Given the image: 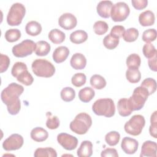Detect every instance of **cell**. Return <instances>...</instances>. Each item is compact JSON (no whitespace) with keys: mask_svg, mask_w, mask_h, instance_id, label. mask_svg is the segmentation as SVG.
Segmentation results:
<instances>
[{"mask_svg":"<svg viewBox=\"0 0 157 157\" xmlns=\"http://www.w3.org/2000/svg\"><path fill=\"white\" fill-rule=\"evenodd\" d=\"M25 31L29 36H36L42 31L41 25L36 21H30L26 25Z\"/></svg>","mask_w":157,"mask_h":157,"instance_id":"cell-23","label":"cell"},{"mask_svg":"<svg viewBox=\"0 0 157 157\" xmlns=\"http://www.w3.org/2000/svg\"><path fill=\"white\" fill-rule=\"evenodd\" d=\"M118 112L121 117H128L131 114L133 108L129 99L121 98L118 100L117 103Z\"/></svg>","mask_w":157,"mask_h":157,"instance_id":"cell-14","label":"cell"},{"mask_svg":"<svg viewBox=\"0 0 157 157\" xmlns=\"http://www.w3.org/2000/svg\"><path fill=\"white\" fill-rule=\"evenodd\" d=\"M129 13L130 9L126 2H118L112 7L110 17L113 21H123L128 18Z\"/></svg>","mask_w":157,"mask_h":157,"instance_id":"cell-9","label":"cell"},{"mask_svg":"<svg viewBox=\"0 0 157 157\" xmlns=\"http://www.w3.org/2000/svg\"><path fill=\"white\" fill-rule=\"evenodd\" d=\"M30 136L33 140L40 142L45 141L48 138V133L41 127H36L31 130Z\"/></svg>","mask_w":157,"mask_h":157,"instance_id":"cell-21","label":"cell"},{"mask_svg":"<svg viewBox=\"0 0 157 157\" xmlns=\"http://www.w3.org/2000/svg\"><path fill=\"white\" fill-rule=\"evenodd\" d=\"M36 43L32 40L26 39L21 43L14 45L12 52L13 55L17 58H24L30 55L34 51Z\"/></svg>","mask_w":157,"mask_h":157,"instance_id":"cell-8","label":"cell"},{"mask_svg":"<svg viewBox=\"0 0 157 157\" xmlns=\"http://www.w3.org/2000/svg\"><path fill=\"white\" fill-rule=\"evenodd\" d=\"M142 52L144 56L148 59L153 57L155 55L157 54L156 49L151 43H146L143 47Z\"/></svg>","mask_w":157,"mask_h":157,"instance_id":"cell-42","label":"cell"},{"mask_svg":"<svg viewBox=\"0 0 157 157\" xmlns=\"http://www.w3.org/2000/svg\"><path fill=\"white\" fill-rule=\"evenodd\" d=\"M17 80L26 86H29L33 83L34 78L28 70H25L17 77Z\"/></svg>","mask_w":157,"mask_h":157,"instance_id":"cell-30","label":"cell"},{"mask_svg":"<svg viewBox=\"0 0 157 157\" xmlns=\"http://www.w3.org/2000/svg\"><path fill=\"white\" fill-rule=\"evenodd\" d=\"M58 24L62 28L66 30H71L77 26V20L72 13H64L59 17Z\"/></svg>","mask_w":157,"mask_h":157,"instance_id":"cell-12","label":"cell"},{"mask_svg":"<svg viewBox=\"0 0 157 157\" xmlns=\"http://www.w3.org/2000/svg\"><path fill=\"white\" fill-rule=\"evenodd\" d=\"M148 96L149 93L144 87L140 86L136 88L132 96L129 98L132 104L133 111L140 110L144 106Z\"/></svg>","mask_w":157,"mask_h":157,"instance_id":"cell-7","label":"cell"},{"mask_svg":"<svg viewBox=\"0 0 157 157\" xmlns=\"http://www.w3.org/2000/svg\"><path fill=\"white\" fill-rule=\"evenodd\" d=\"M156 150L157 145L155 142L151 140H146L142 144L140 156L156 157Z\"/></svg>","mask_w":157,"mask_h":157,"instance_id":"cell-15","label":"cell"},{"mask_svg":"<svg viewBox=\"0 0 157 157\" xmlns=\"http://www.w3.org/2000/svg\"><path fill=\"white\" fill-rule=\"evenodd\" d=\"M91 85L97 90H102L106 86L105 79L99 74H94L91 76L90 80Z\"/></svg>","mask_w":157,"mask_h":157,"instance_id":"cell-28","label":"cell"},{"mask_svg":"<svg viewBox=\"0 0 157 157\" xmlns=\"http://www.w3.org/2000/svg\"><path fill=\"white\" fill-rule=\"evenodd\" d=\"M119 40V39L115 38L109 34L104 37L103 39V44L107 49L113 50L118 46Z\"/></svg>","mask_w":157,"mask_h":157,"instance_id":"cell-36","label":"cell"},{"mask_svg":"<svg viewBox=\"0 0 157 157\" xmlns=\"http://www.w3.org/2000/svg\"><path fill=\"white\" fill-rule=\"evenodd\" d=\"M28 70L26 64L23 62H16L11 70V74L13 77L17 78V77L23 71Z\"/></svg>","mask_w":157,"mask_h":157,"instance_id":"cell-44","label":"cell"},{"mask_svg":"<svg viewBox=\"0 0 157 157\" xmlns=\"http://www.w3.org/2000/svg\"><path fill=\"white\" fill-rule=\"evenodd\" d=\"M93 112L99 116L112 117L115 113V106L111 98H101L96 100L92 105Z\"/></svg>","mask_w":157,"mask_h":157,"instance_id":"cell-3","label":"cell"},{"mask_svg":"<svg viewBox=\"0 0 157 157\" xmlns=\"http://www.w3.org/2000/svg\"><path fill=\"white\" fill-rule=\"evenodd\" d=\"M126 63L128 68H139L140 66L141 59L139 55L132 53L127 57Z\"/></svg>","mask_w":157,"mask_h":157,"instance_id":"cell-31","label":"cell"},{"mask_svg":"<svg viewBox=\"0 0 157 157\" xmlns=\"http://www.w3.org/2000/svg\"><path fill=\"white\" fill-rule=\"evenodd\" d=\"M26 9L23 4L16 2L12 5L7 15V22L10 26H18L25 15Z\"/></svg>","mask_w":157,"mask_h":157,"instance_id":"cell-5","label":"cell"},{"mask_svg":"<svg viewBox=\"0 0 157 157\" xmlns=\"http://www.w3.org/2000/svg\"><path fill=\"white\" fill-rule=\"evenodd\" d=\"M70 64L72 68L76 70H81L85 67L86 65V59L85 56L80 53H74L70 60Z\"/></svg>","mask_w":157,"mask_h":157,"instance_id":"cell-17","label":"cell"},{"mask_svg":"<svg viewBox=\"0 0 157 157\" xmlns=\"http://www.w3.org/2000/svg\"><path fill=\"white\" fill-rule=\"evenodd\" d=\"M5 39L9 42L17 41L21 37V32L18 29H10L6 31L4 35Z\"/></svg>","mask_w":157,"mask_h":157,"instance_id":"cell-35","label":"cell"},{"mask_svg":"<svg viewBox=\"0 0 157 157\" xmlns=\"http://www.w3.org/2000/svg\"><path fill=\"white\" fill-rule=\"evenodd\" d=\"M112 6L113 3L110 1H100L96 7L97 13L100 17L104 18H108L110 16V11Z\"/></svg>","mask_w":157,"mask_h":157,"instance_id":"cell-16","label":"cell"},{"mask_svg":"<svg viewBox=\"0 0 157 157\" xmlns=\"http://www.w3.org/2000/svg\"><path fill=\"white\" fill-rule=\"evenodd\" d=\"M0 57H1L0 58V61H1L0 72L2 73L7 70L10 61V58H9V56L6 55L1 53Z\"/></svg>","mask_w":157,"mask_h":157,"instance_id":"cell-46","label":"cell"},{"mask_svg":"<svg viewBox=\"0 0 157 157\" xmlns=\"http://www.w3.org/2000/svg\"><path fill=\"white\" fill-rule=\"evenodd\" d=\"M23 137L18 134H13L8 137L2 143V147L6 151L20 149L23 145Z\"/></svg>","mask_w":157,"mask_h":157,"instance_id":"cell-10","label":"cell"},{"mask_svg":"<svg viewBox=\"0 0 157 157\" xmlns=\"http://www.w3.org/2000/svg\"><path fill=\"white\" fill-rule=\"evenodd\" d=\"M155 17L154 13L151 10H145L139 16V21L142 26L153 25L155 23Z\"/></svg>","mask_w":157,"mask_h":157,"instance_id":"cell-19","label":"cell"},{"mask_svg":"<svg viewBox=\"0 0 157 157\" xmlns=\"http://www.w3.org/2000/svg\"><path fill=\"white\" fill-rule=\"evenodd\" d=\"M124 31L125 28L124 26L121 25H115L112 28L110 34L115 38L120 39L123 37Z\"/></svg>","mask_w":157,"mask_h":157,"instance_id":"cell-45","label":"cell"},{"mask_svg":"<svg viewBox=\"0 0 157 157\" xmlns=\"http://www.w3.org/2000/svg\"><path fill=\"white\" fill-rule=\"evenodd\" d=\"M51 49L50 45L45 40H40L36 43L34 52L36 55L44 56L48 54Z\"/></svg>","mask_w":157,"mask_h":157,"instance_id":"cell-22","label":"cell"},{"mask_svg":"<svg viewBox=\"0 0 157 157\" xmlns=\"http://www.w3.org/2000/svg\"><path fill=\"white\" fill-rule=\"evenodd\" d=\"M101 156L102 157H118V154L115 148H108L102 151Z\"/></svg>","mask_w":157,"mask_h":157,"instance_id":"cell-48","label":"cell"},{"mask_svg":"<svg viewBox=\"0 0 157 157\" xmlns=\"http://www.w3.org/2000/svg\"><path fill=\"white\" fill-rule=\"evenodd\" d=\"M131 3L132 6L137 10L145 9L148 4L147 0H132Z\"/></svg>","mask_w":157,"mask_h":157,"instance_id":"cell-47","label":"cell"},{"mask_svg":"<svg viewBox=\"0 0 157 157\" xmlns=\"http://www.w3.org/2000/svg\"><path fill=\"white\" fill-rule=\"evenodd\" d=\"M61 98L65 102H71L75 98V91L71 87H65L60 93Z\"/></svg>","mask_w":157,"mask_h":157,"instance_id":"cell-32","label":"cell"},{"mask_svg":"<svg viewBox=\"0 0 157 157\" xmlns=\"http://www.w3.org/2000/svg\"><path fill=\"white\" fill-rule=\"evenodd\" d=\"M69 55V50L67 47L59 46L55 48L53 53V59L56 63L64 61Z\"/></svg>","mask_w":157,"mask_h":157,"instance_id":"cell-18","label":"cell"},{"mask_svg":"<svg viewBox=\"0 0 157 157\" xmlns=\"http://www.w3.org/2000/svg\"><path fill=\"white\" fill-rule=\"evenodd\" d=\"M139 142L137 140L129 137H124L121 144V147L123 151L128 155H132L136 152L138 149Z\"/></svg>","mask_w":157,"mask_h":157,"instance_id":"cell-13","label":"cell"},{"mask_svg":"<svg viewBox=\"0 0 157 157\" xmlns=\"http://www.w3.org/2000/svg\"><path fill=\"white\" fill-rule=\"evenodd\" d=\"M46 116L47 118L46 121V126L48 129H57L59 126V120L58 117L52 115V113L50 112H47Z\"/></svg>","mask_w":157,"mask_h":157,"instance_id":"cell-37","label":"cell"},{"mask_svg":"<svg viewBox=\"0 0 157 157\" xmlns=\"http://www.w3.org/2000/svg\"><path fill=\"white\" fill-rule=\"evenodd\" d=\"M34 156L35 157H56L57 153L56 150L51 147L38 148L36 150Z\"/></svg>","mask_w":157,"mask_h":157,"instance_id":"cell-29","label":"cell"},{"mask_svg":"<svg viewBox=\"0 0 157 157\" xmlns=\"http://www.w3.org/2000/svg\"><path fill=\"white\" fill-rule=\"evenodd\" d=\"M145 124V120L144 116L135 115L124 124V129L126 133L136 136L141 134Z\"/></svg>","mask_w":157,"mask_h":157,"instance_id":"cell-6","label":"cell"},{"mask_svg":"<svg viewBox=\"0 0 157 157\" xmlns=\"http://www.w3.org/2000/svg\"><path fill=\"white\" fill-rule=\"evenodd\" d=\"M48 37L53 44H59L65 40L66 34L61 30L56 28L52 29L49 32Z\"/></svg>","mask_w":157,"mask_h":157,"instance_id":"cell-24","label":"cell"},{"mask_svg":"<svg viewBox=\"0 0 157 157\" xmlns=\"http://www.w3.org/2000/svg\"><path fill=\"white\" fill-rule=\"evenodd\" d=\"M127 80L132 83H138L141 78V74L138 68H128L126 71Z\"/></svg>","mask_w":157,"mask_h":157,"instance_id":"cell-27","label":"cell"},{"mask_svg":"<svg viewBox=\"0 0 157 157\" xmlns=\"http://www.w3.org/2000/svg\"><path fill=\"white\" fill-rule=\"evenodd\" d=\"M156 59H157V54L155 55L153 57L149 58L148 60V64L150 69L154 72H156L157 71Z\"/></svg>","mask_w":157,"mask_h":157,"instance_id":"cell-49","label":"cell"},{"mask_svg":"<svg viewBox=\"0 0 157 157\" xmlns=\"http://www.w3.org/2000/svg\"><path fill=\"white\" fill-rule=\"evenodd\" d=\"M92 124V119L90 115L85 112L77 114L75 118L70 123L71 130L77 134H86Z\"/></svg>","mask_w":157,"mask_h":157,"instance_id":"cell-2","label":"cell"},{"mask_svg":"<svg viewBox=\"0 0 157 157\" xmlns=\"http://www.w3.org/2000/svg\"><path fill=\"white\" fill-rule=\"evenodd\" d=\"M79 157H90L93 154V144L90 140H83L82 142L80 147L77 151Z\"/></svg>","mask_w":157,"mask_h":157,"instance_id":"cell-20","label":"cell"},{"mask_svg":"<svg viewBox=\"0 0 157 157\" xmlns=\"http://www.w3.org/2000/svg\"><path fill=\"white\" fill-rule=\"evenodd\" d=\"M120 139V135L119 132L115 131H112L108 132L105 136V140L110 146L116 145L119 142Z\"/></svg>","mask_w":157,"mask_h":157,"instance_id":"cell-34","label":"cell"},{"mask_svg":"<svg viewBox=\"0 0 157 157\" xmlns=\"http://www.w3.org/2000/svg\"><path fill=\"white\" fill-rule=\"evenodd\" d=\"M140 86L147 89L149 93V95L153 94L156 90V80L152 78H147L144 79L142 81Z\"/></svg>","mask_w":157,"mask_h":157,"instance_id":"cell-38","label":"cell"},{"mask_svg":"<svg viewBox=\"0 0 157 157\" xmlns=\"http://www.w3.org/2000/svg\"><path fill=\"white\" fill-rule=\"evenodd\" d=\"M88 39V34L83 30H77L72 32L69 37L71 42L80 44L85 42Z\"/></svg>","mask_w":157,"mask_h":157,"instance_id":"cell-26","label":"cell"},{"mask_svg":"<svg viewBox=\"0 0 157 157\" xmlns=\"http://www.w3.org/2000/svg\"><path fill=\"white\" fill-rule=\"evenodd\" d=\"M139 37V31L135 28H128L124 31L123 36V39L128 42H134Z\"/></svg>","mask_w":157,"mask_h":157,"instance_id":"cell-33","label":"cell"},{"mask_svg":"<svg viewBox=\"0 0 157 157\" xmlns=\"http://www.w3.org/2000/svg\"><path fill=\"white\" fill-rule=\"evenodd\" d=\"M156 36L157 33L155 29H148L143 33L142 39L146 43H150L156 39Z\"/></svg>","mask_w":157,"mask_h":157,"instance_id":"cell-41","label":"cell"},{"mask_svg":"<svg viewBox=\"0 0 157 157\" xmlns=\"http://www.w3.org/2000/svg\"><path fill=\"white\" fill-rule=\"evenodd\" d=\"M109 29L108 24L104 21L99 20L96 21L93 25L94 32L98 35H103L107 33Z\"/></svg>","mask_w":157,"mask_h":157,"instance_id":"cell-39","label":"cell"},{"mask_svg":"<svg viewBox=\"0 0 157 157\" xmlns=\"http://www.w3.org/2000/svg\"><path fill=\"white\" fill-rule=\"evenodd\" d=\"M86 81V77L83 73H76L71 78L72 85L76 87H80L85 84Z\"/></svg>","mask_w":157,"mask_h":157,"instance_id":"cell-40","label":"cell"},{"mask_svg":"<svg viewBox=\"0 0 157 157\" xmlns=\"http://www.w3.org/2000/svg\"><path fill=\"white\" fill-rule=\"evenodd\" d=\"M24 88L16 83H10L4 88L1 94V98L10 115H15L18 113L21 108V102L19 96L23 93Z\"/></svg>","mask_w":157,"mask_h":157,"instance_id":"cell-1","label":"cell"},{"mask_svg":"<svg viewBox=\"0 0 157 157\" xmlns=\"http://www.w3.org/2000/svg\"><path fill=\"white\" fill-rule=\"evenodd\" d=\"M95 96L94 90L89 86L81 89L78 92V98L82 102H88L92 100Z\"/></svg>","mask_w":157,"mask_h":157,"instance_id":"cell-25","label":"cell"},{"mask_svg":"<svg viewBox=\"0 0 157 157\" xmlns=\"http://www.w3.org/2000/svg\"><path fill=\"white\" fill-rule=\"evenodd\" d=\"M31 68L34 74L40 77H51L55 72V67L53 64L44 59H35L32 63Z\"/></svg>","mask_w":157,"mask_h":157,"instance_id":"cell-4","label":"cell"},{"mask_svg":"<svg viewBox=\"0 0 157 157\" xmlns=\"http://www.w3.org/2000/svg\"><path fill=\"white\" fill-rule=\"evenodd\" d=\"M58 142L66 150H73L78 145V139L75 136L62 132L57 136Z\"/></svg>","mask_w":157,"mask_h":157,"instance_id":"cell-11","label":"cell"},{"mask_svg":"<svg viewBox=\"0 0 157 157\" xmlns=\"http://www.w3.org/2000/svg\"><path fill=\"white\" fill-rule=\"evenodd\" d=\"M156 111H155L151 115L150 123L149 127L150 134L155 139L157 138V120H156Z\"/></svg>","mask_w":157,"mask_h":157,"instance_id":"cell-43","label":"cell"}]
</instances>
